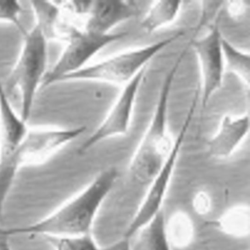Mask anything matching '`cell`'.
<instances>
[{"label": "cell", "mask_w": 250, "mask_h": 250, "mask_svg": "<svg viewBox=\"0 0 250 250\" xmlns=\"http://www.w3.org/2000/svg\"><path fill=\"white\" fill-rule=\"evenodd\" d=\"M85 130L86 126L83 125L30 128L23 141L12 153L21 167L40 164L78 138Z\"/></svg>", "instance_id": "8"}, {"label": "cell", "mask_w": 250, "mask_h": 250, "mask_svg": "<svg viewBox=\"0 0 250 250\" xmlns=\"http://www.w3.org/2000/svg\"><path fill=\"white\" fill-rule=\"evenodd\" d=\"M140 12L139 6L134 1H91L84 29L101 34L111 33L115 27Z\"/></svg>", "instance_id": "11"}, {"label": "cell", "mask_w": 250, "mask_h": 250, "mask_svg": "<svg viewBox=\"0 0 250 250\" xmlns=\"http://www.w3.org/2000/svg\"><path fill=\"white\" fill-rule=\"evenodd\" d=\"M182 2L172 0L153 1L141 21L142 28L150 34L171 24L178 17Z\"/></svg>", "instance_id": "14"}, {"label": "cell", "mask_w": 250, "mask_h": 250, "mask_svg": "<svg viewBox=\"0 0 250 250\" xmlns=\"http://www.w3.org/2000/svg\"><path fill=\"white\" fill-rule=\"evenodd\" d=\"M176 73L171 69L166 77L152 118L129 162L131 178L146 190L164 166L174 144L168 130L167 112Z\"/></svg>", "instance_id": "2"}, {"label": "cell", "mask_w": 250, "mask_h": 250, "mask_svg": "<svg viewBox=\"0 0 250 250\" xmlns=\"http://www.w3.org/2000/svg\"><path fill=\"white\" fill-rule=\"evenodd\" d=\"M30 6L35 18L34 25L40 29L48 40L57 38L60 13L58 4L51 1L31 0Z\"/></svg>", "instance_id": "15"}, {"label": "cell", "mask_w": 250, "mask_h": 250, "mask_svg": "<svg viewBox=\"0 0 250 250\" xmlns=\"http://www.w3.org/2000/svg\"><path fill=\"white\" fill-rule=\"evenodd\" d=\"M202 15L199 27L205 24L211 16L216 14L224 3L222 1H203Z\"/></svg>", "instance_id": "21"}, {"label": "cell", "mask_w": 250, "mask_h": 250, "mask_svg": "<svg viewBox=\"0 0 250 250\" xmlns=\"http://www.w3.org/2000/svg\"><path fill=\"white\" fill-rule=\"evenodd\" d=\"M119 176L115 167L100 172L83 189L40 220L25 226L0 229L6 236L23 235L30 239L77 236L91 232L95 217Z\"/></svg>", "instance_id": "1"}, {"label": "cell", "mask_w": 250, "mask_h": 250, "mask_svg": "<svg viewBox=\"0 0 250 250\" xmlns=\"http://www.w3.org/2000/svg\"><path fill=\"white\" fill-rule=\"evenodd\" d=\"M147 66L126 83L105 117L79 146L80 154L107 139L123 136L129 131L135 104Z\"/></svg>", "instance_id": "7"}, {"label": "cell", "mask_w": 250, "mask_h": 250, "mask_svg": "<svg viewBox=\"0 0 250 250\" xmlns=\"http://www.w3.org/2000/svg\"><path fill=\"white\" fill-rule=\"evenodd\" d=\"M23 37L19 57L3 86L7 94L15 89L19 91L21 97L20 115L28 122L36 95L41 90L48 71V40L35 25Z\"/></svg>", "instance_id": "3"}, {"label": "cell", "mask_w": 250, "mask_h": 250, "mask_svg": "<svg viewBox=\"0 0 250 250\" xmlns=\"http://www.w3.org/2000/svg\"><path fill=\"white\" fill-rule=\"evenodd\" d=\"M222 37L218 26L215 25L210 27L207 35L191 43L199 63L203 107L223 84L226 69Z\"/></svg>", "instance_id": "9"}, {"label": "cell", "mask_w": 250, "mask_h": 250, "mask_svg": "<svg viewBox=\"0 0 250 250\" xmlns=\"http://www.w3.org/2000/svg\"><path fill=\"white\" fill-rule=\"evenodd\" d=\"M22 12L23 7L19 1L0 0V21L14 25L23 36L27 31L21 21Z\"/></svg>", "instance_id": "19"}, {"label": "cell", "mask_w": 250, "mask_h": 250, "mask_svg": "<svg viewBox=\"0 0 250 250\" xmlns=\"http://www.w3.org/2000/svg\"><path fill=\"white\" fill-rule=\"evenodd\" d=\"M129 239L131 250H171L162 210Z\"/></svg>", "instance_id": "13"}, {"label": "cell", "mask_w": 250, "mask_h": 250, "mask_svg": "<svg viewBox=\"0 0 250 250\" xmlns=\"http://www.w3.org/2000/svg\"><path fill=\"white\" fill-rule=\"evenodd\" d=\"M21 167L12 155L0 160V221L2 219L6 201Z\"/></svg>", "instance_id": "17"}, {"label": "cell", "mask_w": 250, "mask_h": 250, "mask_svg": "<svg viewBox=\"0 0 250 250\" xmlns=\"http://www.w3.org/2000/svg\"><path fill=\"white\" fill-rule=\"evenodd\" d=\"M226 5L229 16L234 19H241L249 11V1L230 0L227 1Z\"/></svg>", "instance_id": "20"}, {"label": "cell", "mask_w": 250, "mask_h": 250, "mask_svg": "<svg viewBox=\"0 0 250 250\" xmlns=\"http://www.w3.org/2000/svg\"><path fill=\"white\" fill-rule=\"evenodd\" d=\"M7 237L0 235V250H13L10 245Z\"/></svg>", "instance_id": "22"}, {"label": "cell", "mask_w": 250, "mask_h": 250, "mask_svg": "<svg viewBox=\"0 0 250 250\" xmlns=\"http://www.w3.org/2000/svg\"><path fill=\"white\" fill-rule=\"evenodd\" d=\"M221 44L225 69L236 75L249 89L250 82V54L238 49L223 36Z\"/></svg>", "instance_id": "16"}, {"label": "cell", "mask_w": 250, "mask_h": 250, "mask_svg": "<svg viewBox=\"0 0 250 250\" xmlns=\"http://www.w3.org/2000/svg\"><path fill=\"white\" fill-rule=\"evenodd\" d=\"M206 250H208V249H207Z\"/></svg>", "instance_id": "23"}, {"label": "cell", "mask_w": 250, "mask_h": 250, "mask_svg": "<svg viewBox=\"0 0 250 250\" xmlns=\"http://www.w3.org/2000/svg\"><path fill=\"white\" fill-rule=\"evenodd\" d=\"M250 129L249 114L224 115L217 130L207 142L208 154L218 161L230 158L245 141Z\"/></svg>", "instance_id": "10"}, {"label": "cell", "mask_w": 250, "mask_h": 250, "mask_svg": "<svg viewBox=\"0 0 250 250\" xmlns=\"http://www.w3.org/2000/svg\"><path fill=\"white\" fill-rule=\"evenodd\" d=\"M29 128L13 108L0 79V160L16 150Z\"/></svg>", "instance_id": "12"}, {"label": "cell", "mask_w": 250, "mask_h": 250, "mask_svg": "<svg viewBox=\"0 0 250 250\" xmlns=\"http://www.w3.org/2000/svg\"><path fill=\"white\" fill-rule=\"evenodd\" d=\"M183 125L174 139L171 151L164 166L146 190L142 201L126 229L124 237L130 239L161 210L188 131Z\"/></svg>", "instance_id": "6"}, {"label": "cell", "mask_w": 250, "mask_h": 250, "mask_svg": "<svg viewBox=\"0 0 250 250\" xmlns=\"http://www.w3.org/2000/svg\"><path fill=\"white\" fill-rule=\"evenodd\" d=\"M45 238L54 250H101L91 232L77 236Z\"/></svg>", "instance_id": "18"}, {"label": "cell", "mask_w": 250, "mask_h": 250, "mask_svg": "<svg viewBox=\"0 0 250 250\" xmlns=\"http://www.w3.org/2000/svg\"><path fill=\"white\" fill-rule=\"evenodd\" d=\"M184 34L179 32L157 42L131 49L102 61L86 65L64 77L61 82L93 81L125 84L132 80L159 52Z\"/></svg>", "instance_id": "4"}, {"label": "cell", "mask_w": 250, "mask_h": 250, "mask_svg": "<svg viewBox=\"0 0 250 250\" xmlns=\"http://www.w3.org/2000/svg\"><path fill=\"white\" fill-rule=\"evenodd\" d=\"M126 32L101 34L86 30H71L65 46L52 67L47 71L41 90L87 65V63L108 45L125 37Z\"/></svg>", "instance_id": "5"}]
</instances>
